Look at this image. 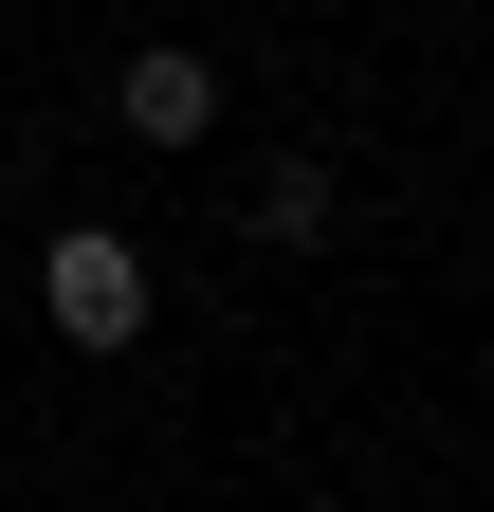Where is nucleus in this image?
<instances>
[{"mask_svg":"<svg viewBox=\"0 0 494 512\" xmlns=\"http://www.w3.org/2000/svg\"><path fill=\"white\" fill-rule=\"evenodd\" d=\"M37 330H55V348H129V330H147V238L55 220V238H37Z\"/></svg>","mask_w":494,"mask_h":512,"instance_id":"1","label":"nucleus"},{"mask_svg":"<svg viewBox=\"0 0 494 512\" xmlns=\"http://www.w3.org/2000/svg\"><path fill=\"white\" fill-rule=\"evenodd\" d=\"M110 128H129V147H202V128H220V74H202V55H129V74H110Z\"/></svg>","mask_w":494,"mask_h":512,"instance_id":"2","label":"nucleus"},{"mask_svg":"<svg viewBox=\"0 0 494 512\" xmlns=\"http://www.w3.org/2000/svg\"><path fill=\"white\" fill-rule=\"evenodd\" d=\"M257 238H275V256H312V238H330V165H312V147L257 183Z\"/></svg>","mask_w":494,"mask_h":512,"instance_id":"3","label":"nucleus"}]
</instances>
